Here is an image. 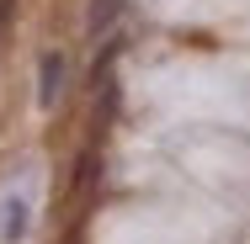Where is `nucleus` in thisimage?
<instances>
[{"label": "nucleus", "mask_w": 250, "mask_h": 244, "mask_svg": "<svg viewBox=\"0 0 250 244\" xmlns=\"http://www.w3.org/2000/svg\"><path fill=\"white\" fill-rule=\"evenodd\" d=\"M64 53H43V64H38V101L43 106H53V101L64 96Z\"/></svg>", "instance_id": "1"}, {"label": "nucleus", "mask_w": 250, "mask_h": 244, "mask_svg": "<svg viewBox=\"0 0 250 244\" xmlns=\"http://www.w3.org/2000/svg\"><path fill=\"white\" fill-rule=\"evenodd\" d=\"M123 16V0H91V16H85V27H91V38L101 32H112V21Z\"/></svg>", "instance_id": "2"}, {"label": "nucleus", "mask_w": 250, "mask_h": 244, "mask_svg": "<svg viewBox=\"0 0 250 244\" xmlns=\"http://www.w3.org/2000/svg\"><path fill=\"white\" fill-rule=\"evenodd\" d=\"M0 212H5V218H0V239H5V244H11V239H21V234H27V207L11 196Z\"/></svg>", "instance_id": "3"}]
</instances>
